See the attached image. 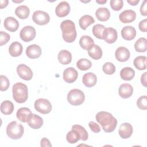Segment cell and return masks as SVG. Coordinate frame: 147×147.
I'll return each instance as SVG.
<instances>
[{
  "label": "cell",
  "instance_id": "6da1fadb",
  "mask_svg": "<svg viewBox=\"0 0 147 147\" xmlns=\"http://www.w3.org/2000/svg\"><path fill=\"white\" fill-rule=\"evenodd\" d=\"M95 118L97 122L102 126L103 130L106 133L113 131L117 127V119L109 112L99 111L95 115Z\"/></svg>",
  "mask_w": 147,
  "mask_h": 147
},
{
  "label": "cell",
  "instance_id": "7a4b0ae2",
  "mask_svg": "<svg viewBox=\"0 0 147 147\" xmlns=\"http://www.w3.org/2000/svg\"><path fill=\"white\" fill-rule=\"evenodd\" d=\"M60 29L62 31V37L64 41L71 43L74 42L77 36L75 23L69 20L61 22Z\"/></svg>",
  "mask_w": 147,
  "mask_h": 147
},
{
  "label": "cell",
  "instance_id": "3957f363",
  "mask_svg": "<svg viewBox=\"0 0 147 147\" xmlns=\"http://www.w3.org/2000/svg\"><path fill=\"white\" fill-rule=\"evenodd\" d=\"M13 98L18 103H22L26 101L28 98V89L26 84L18 82L14 84L12 87Z\"/></svg>",
  "mask_w": 147,
  "mask_h": 147
},
{
  "label": "cell",
  "instance_id": "277c9868",
  "mask_svg": "<svg viewBox=\"0 0 147 147\" xmlns=\"http://www.w3.org/2000/svg\"><path fill=\"white\" fill-rule=\"evenodd\" d=\"M24 132L23 126L16 121L10 122L6 127V134L9 138L13 140H18L21 138Z\"/></svg>",
  "mask_w": 147,
  "mask_h": 147
},
{
  "label": "cell",
  "instance_id": "5b68a950",
  "mask_svg": "<svg viewBox=\"0 0 147 147\" xmlns=\"http://www.w3.org/2000/svg\"><path fill=\"white\" fill-rule=\"evenodd\" d=\"M84 94L79 89H72L67 94V100L73 106L80 105L84 102Z\"/></svg>",
  "mask_w": 147,
  "mask_h": 147
},
{
  "label": "cell",
  "instance_id": "8992f818",
  "mask_svg": "<svg viewBox=\"0 0 147 147\" xmlns=\"http://www.w3.org/2000/svg\"><path fill=\"white\" fill-rule=\"evenodd\" d=\"M34 108L39 113L46 114L52 110V105L49 100L44 98H39L34 102Z\"/></svg>",
  "mask_w": 147,
  "mask_h": 147
},
{
  "label": "cell",
  "instance_id": "52a82bcc",
  "mask_svg": "<svg viewBox=\"0 0 147 147\" xmlns=\"http://www.w3.org/2000/svg\"><path fill=\"white\" fill-rule=\"evenodd\" d=\"M36 30L32 26H25L20 31V37L25 42H29L33 40L36 37Z\"/></svg>",
  "mask_w": 147,
  "mask_h": 147
},
{
  "label": "cell",
  "instance_id": "ba28073f",
  "mask_svg": "<svg viewBox=\"0 0 147 147\" xmlns=\"http://www.w3.org/2000/svg\"><path fill=\"white\" fill-rule=\"evenodd\" d=\"M32 20L37 25H44L49 22L50 17L47 12L41 10H36L33 14Z\"/></svg>",
  "mask_w": 147,
  "mask_h": 147
},
{
  "label": "cell",
  "instance_id": "9c48e42d",
  "mask_svg": "<svg viewBox=\"0 0 147 147\" xmlns=\"http://www.w3.org/2000/svg\"><path fill=\"white\" fill-rule=\"evenodd\" d=\"M17 72L18 76L25 80H30L33 76L32 69L24 64H19L17 67Z\"/></svg>",
  "mask_w": 147,
  "mask_h": 147
},
{
  "label": "cell",
  "instance_id": "30bf717a",
  "mask_svg": "<svg viewBox=\"0 0 147 147\" xmlns=\"http://www.w3.org/2000/svg\"><path fill=\"white\" fill-rule=\"evenodd\" d=\"M117 37L118 34L116 29L111 27L105 28L103 38L105 42L109 44H113L116 41Z\"/></svg>",
  "mask_w": 147,
  "mask_h": 147
},
{
  "label": "cell",
  "instance_id": "8fae6325",
  "mask_svg": "<svg viewBox=\"0 0 147 147\" xmlns=\"http://www.w3.org/2000/svg\"><path fill=\"white\" fill-rule=\"evenodd\" d=\"M78 76V73L73 67L67 68L63 72V79L68 83H72L76 81Z\"/></svg>",
  "mask_w": 147,
  "mask_h": 147
},
{
  "label": "cell",
  "instance_id": "7c38bea8",
  "mask_svg": "<svg viewBox=\"0 0 147 147\" xmlns=\"http://www.w3.org/2000/svg\"><path fill=\"white\" fill-rule=\"evenodd\" d=\"M26 56L32 59L38 58L42 53L41 48L37 44H32L28 46L25 51Z\"/></svg>",
  "mask_w": 147,
  "mask_h": 147
},
{
  "label": "cell",
  "instance_id": "4fadbf2b",
  "mask_svg": "<svg viewBox=\"0 0 147 147\" xmlns=\"http://www.w3.org/2000/svg\"><path fill=\"white\" fill-rule=\"evenodd\" d=\"M70 11V5L66 1L60 2L55 9V13L59 17H64L67 16Z\"/></svg>",
  "mask_w": 147,
  "mask_h": 147
},
{
  "label": "cell",
  "instance_id": "5bb4252c",
  "mask_svg": "<svg viewBox=\"0 0 147 147\" xmlns=\"http://www.w3.org/2000/svg\"><path fill=\"white\" fill-rule=\"evenodd\" d=\"M136 13L132 10H125L119 15V18L121 22L124 24L130 23L135 20Z\"/></svg>",
  "mask_w": 147,
  "mask_h": 147
},
{
  "label": "cell",
  "instance_id": "9a60e30c",
  "mask_svg": "<svg viewBox=\"0 0 147 147\" xmlns=\"http://www.w3.org/2000/svg\"><path fill=\"white\" fill-rule=\"evenodd\" d=\"M133 131V129L131 125L127 122H124L121 125L118 133L122 138L127 139L132 135Z\"/></svg>",
  "mask_w": 147,
  "mask_h": 147
},
{
  "label": "cell",
  "instance_id": "2e32d148",
  "mask_svg": "<svg viewBox=\"0 0 147 147\" xmlns=\"http://www.w3.org/2000/svg\"><path fill=\"white\" fill-rule=\"evenodd\" d=\"M116 59L121 62L126 61L130 56V53L127 48L124 47H118L115 52Z\"/></svg>",
  "mask_w": 147,
  "mask_h": 147
},
{
  "label": "cell",
  "instance_id": "e0dca14e",
  "mask_svg": "<svg viewBox=\"0 0 147 147\" xmlns=\"http://www.w3.org/2000/svg\"><path fill=\"white\" fill-rule=\"evenodd\" d=\"M32 115L31 110L28 107L20 108L16 113L17 118L22 122H28Z\"/></svg>",
  "mask_w": 147,
  "mask_h": 147
},
{
  "label": "cell",
  "instance_id": "ac0fdd59",
  "mask_svg": "<svg viewBox=\"0 0 147 147\" xmlns=\"http://www.w3.org/2000/svg\"><path fill=\"white\" fill-rule=\"evenodd\" d=\"M3 26L7 30L14 32L18 29L19 27V22L15 18L13 17H7L4 20Z\"/></svg>",
  "mask_w": 147,
  "mask_h": 147
},
{
  "label": "cell",
  "instance_id": "d6986e66",
  "mask_svg": "<svg viewBox=\"0 0 147 147\" xmlns=\"http://www.w3.org/2000/svg\"><path fill=\"white\" fill-rule=\"evenodd\" d=\"M133 92V88L130 84H122L118 88V94L119 96L124 99L128 98L131 96Z\"/></svg>",
  "mask_w": 147,
  "mask_h": 147
},
{
  "label": "cell",
  "instance_id": "ffe728a7",
  "mask_svg": "<svg viewBox=\"0 0 147 147\" xmlns=\"http://www.w3.org/2000/svg\"><path fill=\"white\" fill-rule=\"evenodd\" d=\"M121 36L126 40L130 41L133 40L136 36V30L131 26H126L121 30Z\"/></svg>",
  "mask_w": 147,
  "mask_h": 147
},
{
  "label": "cell",
  "instance_id": "44dd1931",
  "mask_svg": "<svg viewBox=\"0 0 147 147\" xmlns=\"http://www.w3.org/2000/svg\"><path fill=\"white\" fill-rule=\"evenodd\" d=\"M57 59L63 65H67L69 64L72 61L71 53L65 49L60 51L57 55Z\"/></svg>",
  "mask_w": 147,
  "mask_h": 147
},
{
  "label": "cell",
  "instance_id": "7402d4cb",
  "mask_svg": "<svg viewBox=\"0 0 147 147\" xmlns=\"http://www.w3.org/2000/svg\"><path fill=\"white\" fill-rule=\"evenodd\" d=\"M96 81V76L92 72L86 73L83 76L82 78L83 83L87 87H92L95 86Z\"/></svg>",
  "mask_w": 147,
  "mask_h": 147
},
{
  "label": "cell",
  "instance_id": "603a6c76",
  "mask_svg": "<svg viewBox=\"0 0 147 147\" xmlns=\"http://www.w3.org/2000/svg\"><path fill=\"white\" fill-rule=\"evenodd\" d=\"M23 47L22 44L17 41L12 42L9 47V53L13 57H18L22 52Z\"/></svg>",
  "mask_w": 147,
  "mask_h": 147
},
{
  "label": "cell",
  "instance_id": "cb8c5ba5",
  "mask_svg": "<svg viewBox=\"0 0 147 147\" xmlns=\"http://www.w3.org/2000/svg\"><path fill=\"white\" fill-rule=\"evenodd\" d=\"M28 125L33 129H38L43 125V119L39 115L33 114L30 118L28 121Z\"/></svg>",
  "mask_w": 147,
  "mask_h": 147
},
{
  "label": "cell",
  "instance_id": "d4e9b609",
  "mask_svg": "<svg viewBox=\"0 0 147 147\" xmlns=\"http://www.w3.org/2000/svg\"><path fill=\"white\" fill-rule=\"evenodd\" d=\"M88 55L94 60L100 59L102 56V50L101 48L96 44H93L87 50Z\"/></svg>",
  "mask_w": 147,
  "mask_h": 147
},
{
  "label": "cell",
  "instance_id": "484cf974",
  "mask_svg": "<svg viewBox=\"0 0 147 147\" xmlns=\"http://www.w3.org/2000/svg\"><path fill=\"white\" fill-rule=\"evenodd\" d=\"M95 16L98 20L106 21L109 19L110 13L107 7H99L95 12Z\"/></svg>",
  "mask_w": 147,
  "mask_h": 147
},
{
  "label": "cell",
  "instance_id": "4316f807",
  "mask_svg": "<svg viewBox=\"0 0 147 147\" xmlns=\"http://www.w3.org/2000/svg\"><path fill=\"white\" fill-rule=\"evenodd\" d=\"M15 14L20 19H26L29 16L30 10L29 8L25 5H20L16 7Z\"/></svg>",
  "mask_w": 147,
  "mask_h": 147
},
{
  "label": "cell",
  "instance_id": "83f0119b",
  "mask_svg": "<svg viewBox=\"0 0 147 147\" xmlns=\"http://www.w3.org/2000/svg\"><path fill=\"white\" fill-rule=\"evenodd\" d=\"M94 18L90 15H84L79 19V24L80 28L83 30H86L88 26L94 23Z\"/></svg>",
  "mask_w": 147,
  "mask_h": 147
},
{
  "label": "cell",
  "instance_id": "f1b7e54d",
  "mask_svg": "<svg viewBox=\"0 0 147 147\" xmlns=\"http://www.w3.org/2000/svg\"><path fill=\"white\" fill-rule=\"evenodd\" d=\"M135 75L134 70L131 67H125L120 71V76L124 80H131Z\"/></svg>",
  "mask_w": 147,
  "mask_h": 147
},
{
  "label": "cell",
  "instance_id": "f546056e",
  "mask_svg": "<svg viewBox=\"0 0 147 147\" xmlns=\"http://www.w3.org/2000/svg\"><path fill=\"white\" fill-rule=\"evenodd\" d=\"M147 58L145 56H139L136 57L133 61L134 67L138 70H145L146 68Z\"/></svg>",
  "mask_w": 147,
  "mask_h": 147
},
{
  "label": "cell",
  "instance_id": "4dcf8cb0",
  "mask_svg": "<svg viewBox=\"0 0 147 147\" xmlns=\"http://www.w3.org/2000/svg\"><path fill=\"white\" fill-rule=\"evenodd\" d=\"M13 103L8 100L2 102L1 104V111L5 115L11 114L14 110Z\"/></svg>",
  "mask_w": 147,
  "mask_h": 147
},
{
  "label": "cell",
  "instance_id": "1f68e13d",
  "mask_svg": "<svg viewBox=\"0 0 147 147\" xmlns=\"http://www.w3.org/2000/svg\"><path fill=\"white\" fill-rule=\"evenodd\" d=\"M93 44H94V40L89 36H83L79 40V45L83 49L88 50Z\"/></svg>",
  "mask_w": 147,
  "mask_h": 147
},
{
  "label": "cell",
  "instance_id": "d6a6232c",
  "mask_svg": "<svg viewBox=\"0 0 147 147\" xmlns=\"http://www.w3.org/2000/svg\"><path fill=\"white\" fill-rule=\"evenodd\" d=\"M134 49L138 52H145L147 49V40L144 37L138 39L134 44Z\"/></svg>",
  "mask_w": 147,
  "mask_h": 147
},
{
  "label": "cell",
  "instance_id": "836d02e7",
  "mask_svg": "<svg viewBox=\"0 0 147 147\" xmlns=\"http://www.w3.org/2000/svg\"><path fill=\"white\" fill-rule=\"evenodd\" d=\"M80 135L78 131L74 129H72L68 132L66 136V139L68 143L75 144L80 140Z\"/></svg>",
  "mask_w": 147,
  "mask_h": 147
},
{
  "label": "cell",
  "instance_id": "e575fe53",
  "mask_svg": "<svg viewBox=\"0 0 147 147\" xmlns=\"http://www.w3.org/2000/svg\"><path fill=\"white\" fill-rule=\"evenodd\" d=\"M106 27L101 24H96L92 27V33L94 36L98 39L103 40V33Z\"/></svg>",
  "mask_w": 147,
  "mask_h": 147
},
{
  "label": "cell",
  "instance_id": "d590c367",
  "mask_svg": "<svg viewBox=\"0 0 147 147\" xmlns=\"http://www.w3.org/2000/svg\"><path fill=\"white\" fill-rule=\"evenodd\" d=\"M92 64L90 60L87 59H80L76 62V66L81 71H86L91 67Z\"/></svg>",
  "mask_w": 147,
  "mask_h": 147
},
{
  "label": "cell",
  "instance_id": "8d00e7d4",
  "mask_svg": "<svg viewBox=\"0 0 147 147\" xmlns=\"http://www.w3.org/2000/svg\"><path fill=\"white\" fill-rule=\"evenodd\" d=\"M72 129L76 130L79 132L81 137L80 140H82L83 141L87 140L88 138V134L84 127L79 125H74L72 126Z\"/></svg>",
  "mask_w": 147,
  "mask_h": 147
},
{
  "label": "cell",
  "instance_id": "74e56055",
  "mask_svg": "<svg viewBox=\"0 0 147 147\" xmlns=\"http://www.w3.org/2000/svg\"><path fill=\"white\" fill-rule=\"evenodd\" d=\"M103 71L107 75H112L115 71V67L111 62L105 63L102 67Z\"/></svg>",
  "mask_w": 147,
  "mask_h": 147
},
{
  "label": "cell",
  "instance_id": "f35d334b",
  "mask_svg": "<svg viewBox=\"0 0 147 147\" xmlns=\"http://www.w3.org/2000/svg\"><path fill=\"white\" fill-rule=\"evenodd\" d=\"M0 80H1V86H0L1 91H3L7 90L10 85L9 80L6 76L2 75L0 76Z\"/></svg>",
  "mask_w": 147,
  "mask_h": 147
},
{
  "label": "cell",
  "instance_id": "ab89813d",
  "mask_svg": "<svg viewBox=\"0 0 147 147\" xmlns=\"http://www.w3.org/2000/svg\"><path fill=\"white\" fill-rule=\"evenodd\" d=\"M110 4L113 10L115 11H118L122 8L123 2L122 0H111Z\"/></svg>",
  "mask_w": 147,
  "mask_h": 147
},
{
  "label": "cell",
  "instance_id": "60d3db41",
  "mask_svg": "<svg viewBox=\"0 0 147 147\" xmlns=\"http://www.w3.org/2000/svg\"><path fill=\"white\" fill-rule=\"evenodd\" d=\"M137 107L141 110H146L147 109L146 96L143 95L140 96L137 101Z\"/></svg>",
  "mask_w": 147,
  "mask_h": 147
},
{
  "label": "cell",
  "instance_id": "b9f144b4",
  "mask_svg": "<svg viewBox=\"0 0 147 147\" xmlns=\"http://www.w3.org/2000/svg\"><path fill=\"white\" fill-rule=\"evenodd\" d=\"M10 35L3 31L0 32V45L2 46L3 45L6 44L10 40Z\"/></svg>",
  "mask_w": 147,
  "mask_h": 147
},
{
  "label": "cell",
  "instance_id": "7bdbcfd3",
  "mask_svg": "<svg viewBox=\"0 0 147 147\" xmlns=\"http://www.w3.org/2000/svg\"><path fill=\"white\" fill-rule=\"evenodd\" d=\"M88 126L91 130L94 133H99L100 131V127L99 125L94 121H90L88 123Z\"/></svg>",
  "mask_w": 147,
  "mask_h": 147
},
{
  "label": "cell",
  "instance_id": "ee69618b",
  "mask_svg": "<svg viewBox=\"0 0 147 147\" xmlns=\"http://www.w3.org/2000/svg\"><path fill=\"white\" fill-rule=\"evenodd\" d=\"M138 28L141 32H146L147 31V20L144 19L141 21L139 23Z\"/></svg>",
  "mask_w": 147,
  "mask_h": 147
},
{
  "label": "cell",
  "instance_id": "f6af8a7d",
  "mask_svg": "<svg viewBox=\"0 0 147 147\" xmlns=\"http://www.w3.org/2000/svg\"><path fill=\"white\" fill-rule=\"evenodd\" d=\"M140 13L141 15L146 16L147 15V7H146V1L145 0L142 2L140 7Z\"/></svg>",
  "mask_w": 147,
  "mask_h": 147
},
{
  "label": "cell",
  "instance_id": "bcb514c9",
  "mask_svg": "<svg viewBox=\"0 0 147 147\" xmlns=\"http://www.w3.org/2000/svg\"><path fill=\"white\" fill-rule=\"evenodd\" d=\"M40 145L41 146H44V147H45V146H48V147H51L52 146V144H51L49 140L45 138V137H44L41 139V141H40Z\"/></svg>",
  "mask_w": 147,
  "mask_h": 147
},
{
  "label": "cell",
  "instance_id": "7dc6e473",
  "mask_svg": "<svg viewBox=\"0 0 147 147\" xmlns=\"http://www.w3.org/2000/svg\"><path fill=\"white\" fill-rule=\"evenodd\" d=\"M146 74H147V72H144L142 75H141V84L145 87H146Z\"/></svg>",
  "mask_w": 147,
  "mask_h": 147
},
{
  "label": "cell",
  "instance_id": "c3c4849f",
  "mask_svg": "<svg viewBox=\"0 0 147 147\" xmlns=\"http://www.w3.org/2000/svg\"><path fill=\"white\" fill-rule=\"evenodd\" d=\"M9 1L7 0H1L0 1V8L2 9L7 6Z\"/></svg>",
  "mask_w": 147,
  "mask_h": 147
},
{
  "label": "cell",
  "instance_id": "681fc988",
  "mask_svg": "<svg viewBox=\"0 0 147 147\" xmlns=\"http://www.w3.org/2000/svg\"><path fill=\"white\" fill-rule=\"evenodd\" d=\"M127 3L132 6H136L140 2V0H127Z\"/></svg>",
  "mask_w": 147,
  "mask_h": 147
},
{
  "label": "cell",
  "instance_id": "f907efd6",
  "mask_svg": "<svg viewBox=\"0 0 147 147\" xmlns=\"http://www.w3.org/2000/svg\"><path fill=\"white\" fill-rule=\"evenodd\" d=\"M106 2H107V0H103V1L96 0V2L98 3H99V4H105V3H106Z\"/></svg>",
  "mask_w": 147,
  "mask_h": 147
},
{
  "label": "cell",
  "instance_id": "816d5d0a",
  "mask_svg": "<svg viewBox=\"0 0 147 147\" xmlns=\"http://www.w3.org/2000/svg\"><path fill=\"white\" fill-rule=\"evenodd\" d=\"M13 2H17V3H20V2H22L23 1H14V0H13L12 1Z\"/></svg>",
  "mask_w": 147,
  "mask_h": 147
}]
</instances>
